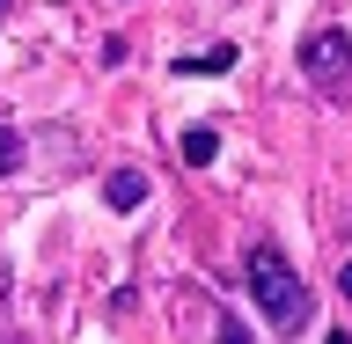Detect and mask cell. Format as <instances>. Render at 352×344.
<instances>
[{
  "label": "cell",
  "instance_id": "cell-12",
  "mask_svg": "<svg viewBox=\"0 0 352 344\" xmlns=\"http://www.w3.org/2000/svg\"><path fill=\"white\" fill-rule=\"evenodd\" d=\"M8 344H15V337H8Z\"/></svg>",
  "mask_w": 352,
  "mask_h": 344
},
{
  "label": "cell",
  "instance_id": "cell-11",
  "mask_svg": "<svg viewBox=\"0 0 352 344\" xmlns=\"http://www.w3.org/2000/svg\"><path fill=\"white\" fill-rule=\"evenodd\" d=\"M0 8H8V0H0Z\"/></svg>",
  "mask_w": 352,
  "mask_h": 344
},
{
  "label": "cell",
  "instance_id": "cell-1",
  "mask_svg": "<svg viewBox=\"0 0 352 344\" xmlns=\"http://www.w3.org/2000/svg\"><path fill=\"white\" fill-rule=\"evenodd\" d=\"M242 286H250V301L264 308V323L272 330H301L308 323V286L294 279V264L279 257V242H250V257H242Z\"/></svg>",
  "mask_w": 352,
  "mask_h": 344
},
{
  "label": "cell",
  "instance_id": "cell-9",
  "mask_svg": "<svg viewBox=\"0 0 352 344\" xmlns=\"http://www.w3.org/2000/svg\"><path fill=\"white\" fill-rule=\"evenodd\" d=\"M323 344H352V337H345V330H330V337H323Z\"/></svg>",
  "mask_w": 352,
  "mask_h": 344
},
{
  "label": "cell",
  "instance_id": "cell-6",
  "mask_svg": "<svg viewBox=\"0 0 352 344\" xmlns=\"http://www.w3.org/2000/svg\"><path fill=\"white\" fill-rule=\"evenodd\" d=\"M15 169H22V132L0 125V176H15Z\"/></svg>",
  "mask_w": 352,
  "mask_h": 344
},
{
  "label": "cell",
  "instance_id": "cell-5",
  "mask_svg": "<svg viewBox=\"0 0 352 344\" xmlns=\"http://www.w3.org/2000/svg\"><path fill=\"white\" fill-rule=\"evenodd\" d=\"M213 154H220V132L213 125H191V132H184V169H206Z\"/></svg>",
  "mask_w": 352,
  "mask_h": 344
},
{
  "label": "cell",
  "instance_id": "cell-2",
  "mask_svg": "<svg viewBox=\"0 0 352 344\" xmlns=\"http://www.w3.org/2000/svg\"><path fill=\"white\" fill-rule=\"evenodd\" d=\"M301 73H308V81H345V73H352V37H345V30H316V37H301Z\"/></svg>",
  "mask_w": 352,
  "mask_h": 344
},
{
  "label": "cell",
  "instance_id": "cell-7",
  "mask_svg": "<svg viewBox=\"0 0 352 344\" xmlns=\"http://www.w3.org/2000/svg\"><path fill=\"white\" fill-rule=\"evenodd\" d=\"M213 344H250V330H242L235 315H220V323H213Z\"/></svg>",
  "mask_w": 352,
  "mask_h": 344
},
{
  "label": "cell",
  "instance_id": "cell-3",
  "mask_svg": "<svg viewBox=\"0 0 352 344\" xmlns=\"http://www.w3.org/2000/svg\"><path fill=\"white\" fill-rule=\"evenodd\" d=\"M140 198H147V176H140V169H110V176H103V205H118V213H132Z\"/></svg>",
  "mask_w": 352,
  "mask_h": 344
},
{
  "label": "cell",
  "instance_id": "cell-8",
  "mask_svg": "<svg viewBox=\"0 0 352 344\" xmlns=\"http://www.w3.org/2000/svg\"><path fill=\"white\" fill-rule=\"evenodd\" d=\"M338 293H345V301H352V264H345V271H338Z\"/></svg>",
  "mask_w": 352,
  "mask_h": 344
},
{
  "label": "cell",
  "instance_id": "cell-10",
  "mask_svg": "<svg viewBox=\"0 0 352 344\" xmlns=\"http://www.w3.org/2000/svg\"><path fill=\"white\" fill-rule=\"evenodd\" d=\"M0 308H8V279H0Z\"/></svg>",
  "mask_w": 352,
  "mask_h": 344
},
{
  "label": "cell",
  "instance_id": "cell-4",
  "mask_svg": "<svg viewBox=\"0 0 352 344\" xmlns=\"http://www.w3.org/2000/svg\"><path fill=\"white\" fill-rule=\"evenodd\" d=\"M235 66V44H213V51H198V59H169V73L184 81V73H228Z\"/></svg>",
  "mask_w": 352,
  "mask_h": 344
}]
</instances>
